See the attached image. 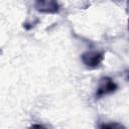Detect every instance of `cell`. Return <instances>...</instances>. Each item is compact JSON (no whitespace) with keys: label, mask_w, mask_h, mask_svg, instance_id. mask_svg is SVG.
<instances>
[{"label":"cell","mask_w":129,"mask_h":129,"mask_svg":"<svg viewBox=\"0 0 129 129\" xmlns=\"http://www.w3.org/2000/svg\"><path fill=\"white\" fill-rule=\"evenodd\" d=\"M81 59L86 67L90 69H96L102 63L104 59V52L98 50L86 51L81 55Z\"/></svg>","instance_id":"obj_2"},{"label":"cell","mask_w":129,"mask_h":129,"mask_svg":"<svg viewBox=\"0 0 129 129\" xmlns=\"http://www.w3.org/2000/svg\"><path fill=\"white\" fill-rule=\"evenodd\" d=\"M35 8L42 13H57L59 5L56 0H35Z\"/></svg>","instance_id":"obj_3"},{"label":"cell","mask_w":129,"mask_h":129,"mask_svg":"<svg viewBox=\"0 0 129 129\" xmlns=\"http://www.w3.org/2000/svg\"><path fill=\"white\" fill-rule=\"evenodd\" d=\"M125 79H126L127 81H129V71H127V72L125 73Z\"/></svg>","instance_id":"obj_5"},{"label":"cell","mask_w":129,"mask_h":129,"mask_svg":"<svg viewBox=\"0 0 129 129\" xmlns=\"http://www.w3.org/2000/svg\"><path fill=\"white\" fill-rule=\"evenodd\" d=\"M121 127L124 126L118 123H104L100 125V128H121Z\"/></svg>","instance_id":"obj_4"},{"label":"cell","mask_w":129,"mask_h":129,"mask_svg":"<svg viewBox=\"0 0 129 129\" xmlns=\"http://www.w3.org/2000/svg\"><path fill=\"white\" fill-rule=\"evenodd\" d=\"M118 89V85L109 77H103L98 85V88L95 93L96 99H101L105 96H108L110 94H113Z\"/></svg>","instance_id":"obj_1"},{"label":"cell","mask_w":129,"mask_h":129,"mask_svg":"<svg viewBox=\"0 0 129 129\" xmlns=\"http://www.w3.org/2000/svg\"><path fill=\"white\" fill-rule=\"evenodd\" d=\"M128 28H129V20H128Z\"/></svg>","instance_id":"obj_6"}]
</instances>
